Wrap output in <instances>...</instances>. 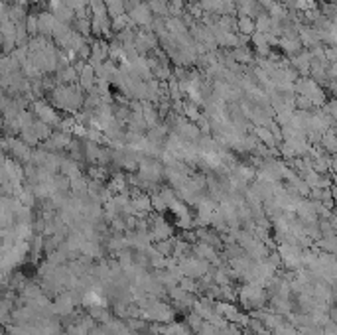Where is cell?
<instances>
[{
	"label": "cell",
	"mask_w": 337,
	"mask_h": 335,
	"mask_svg": "<svg viewBox=\"0 0 337 335\" xmlns=\"http://www.w3.org/2000/svg\"><path fill=\"white\" fill-rule=\"evenodd\" d=\"M150 12H152V10H150L148 4H138V6H134V8L130 10V18H132V22H136V24L148 26V24L152 22Z\"/></svg>",
	"instance_id": "obj_1"
},
{
	"label": "cell",
	"mask_w": 337,
	"mask_h": 335,
	"mask_svg": "<svg viewBox=\"0 0 337 335\" xmlns=\"http://www.w3.org/2000/svg\"><path fill=\"white\" fill-rule=\"evenodd\" d=\"M239 30L245 34V36H253L256 32V22L251 18V16H241L239 20Z\"/></svg>",
	"instance_id": "obj_2"
},
{
	"label": "cell",
	"mask_w": 337,
	"mask_h": 335,
	"mask_svg": "<svg viewBox=\"0 0 337 335\" xmlns=\"http://www.w3.org/2000/svg\"><path fill=\"white\" fill-rule=\"evenodd\" d=\"M235 57H237L239 61H251L253 56H251L247 50H237V52H235Z\"/></svg>",
	"instance_id": "obj_3"
},
{
	"label": "cell",
	"mask_w": 337,
	"mask_h": 335,
	"mask_svg": "<svg viewBox=\"0 0 337 335\" xmlns=\"http://www.w3.org/2000/svg\"><path fill=\"white\" fill-rule=\"evenodd\" d=\"M188 2H196V0H188Z\"/></svg>",
	"instance_id": "obj_4"
}]
</instances>
